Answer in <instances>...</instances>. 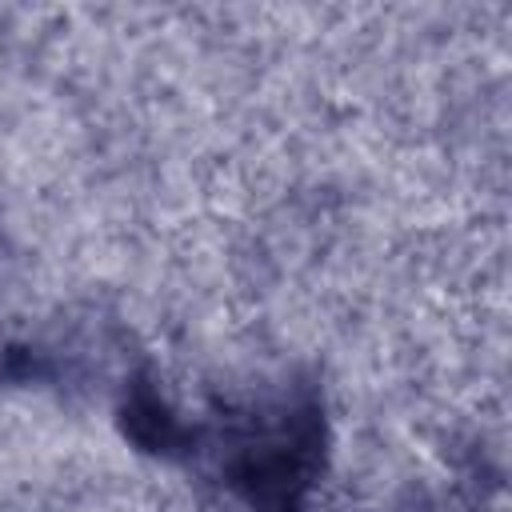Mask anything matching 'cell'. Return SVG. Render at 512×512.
<instances>
[{"label":"cell","instance_id":"obj_1","mask_svg":"<svg viewBox=\"0 0 512 512\" xmlns=\"http://www.w3.org/2000/svg\"><path fill=\"white\" fill-rule=\"evenodd\" d=\"M124 428H128V436L140 444V448H148V452H176L180 444H184V428H180V420L148 392V388H140L132 400H128V408H124Z\"/></svg>","mask_w":512,"mask_h":512}]
</instances>
